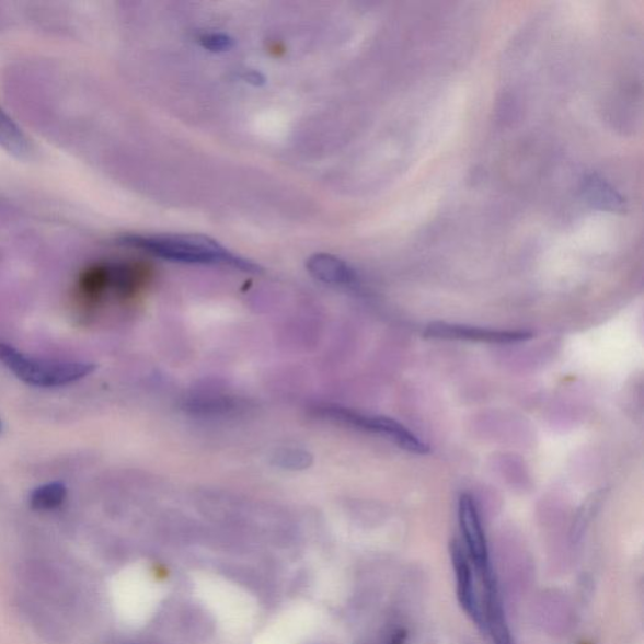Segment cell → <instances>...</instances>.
<instances>
[{
  "label": "cell",
  "instance_id": "3957f363",
  "mask_svg": "<svg viewBox=\"0 0 644 644\" xmlns=\"http://www.w3.org/2000/svg\"><path fill=\"white\" fill-rule=\"evenodd\" d=\"M0 361L25 384L39 388L69 386L96 370L90 363L36 359L3 343H0Z\"/></svg>",
  "mask_w": 644,
  "mask_h": 644
},
{
  "label": "cell",
  "instance_id": "9c48e42d",
  "mask_svg": "<svg viewBox=\"0 0 644 644\" xmlns=\"http://www.w3.org/2000/svg\"><path fill=\"white\" fill-rule=\"evenodd\" d=\"M67 488L61 482L46 483L37 487L30 496V505L35 511H53L62 506Z\"/></svg>",
  "mask_w": 644,
  "mask_h": 644
},
{
  "label": "cell",
  "instance_id": "30bf717a",
  "mask_svg": "<svg viewBox=\"0 0 644 644\" xmlns=\"http://www.w3.org/2000/svg\"><path fill=\"white\" fill-rule=\"evenodd\" d=\"M485 634L493 641V644H515L503 600H498L491 607Z\"/></svg>",
  "mask_w": 644,
  "mask_h": 644
},
{
  "label": "cell",
  "instance_id": "5bb4252c",
  "mask_svg": "<svg viewBox=\"0 0 644 644\" xmlns=\"http://www.w3.org/2000/svg\"><path fill=\"white\" fill-rule=\"evenodd\" d=\"M0 428H2V423H0Z\"/></svg>",
  "mask_w": 644,
  "mask_h": 644
},
{
  "label": "cell",
  "instance_id": "5b68a950",
  "mask_svg": "<svg viewBox=\"0 0 644 644\" xmlns=\"http://www.w3.org/2000/svg\"><path fill=\"white\" fill-rule=\"evenodd\" d=\"M459 522L460 540L472 564L482 571L494 570L479 508L470 494H463L459 499Z\"/></svg>",
  "mask_w": 644,
  "mask_h": 644
},
{
  "label": "cell",
  "instance_id": "8992f818",
  "mask_svg": "<svg viewBox=\"0 0 644 644\" xmlns=\"http://www.w3.org/2000/svg\"><path fill=\"white\" fill-rule=\"evenodd\" d=\"M428 338H444V341H464L490 344H510L528 341L532 336L528 332L518 330H491L476 326L447 324L434 322L426 327Z\"/></svg>",
  "mask_w": 644,
  "mask_h": 644
},
{
  "label": "cell",
  "instance_id": "7a4b0ae2",
  "mask_svg": "<svg viewBox=\"0 0 644 644\" xmlns=\"http://www.w3.org/2000/svg\"><path fill=\"white\" fill-rule=\"evenodd\" d=\"M449 555L455 572L457 599L463 612L485 634L490 609L496 600L502 599L495 570H478L465 553L460 539L452 540Z\"/></svg>",
  "mask_w": 644,
  "mask_h": 644
},
{
  "label": "cell",
  "instance_id": "ba28073f",
  "mask_svg": "<svg viewBox=\"0 0 644 644\" xmlns=\"http://www.w3.org/2000/svg\"><path fill=\"white\" fill-rule=\"evenodd\" d=\"M0 148L19 158L30 156L32 150L27 135L2 107H0Z\"/></svg>",
  "mask_w": 644,
  "mask_h": 644
},
{
  "label": "cell",
  "instance_id": "277c9868",
  "mask_svg": "<svg viewBox=\"0 0 644 644\" xmlns=\"http://www.w3.org/2000/svg\"><path fill=\"white\" fill-rule=\"evenodd\" d=\"M313 411L321 418L338 422L342 425L369 432V434L391 440L392 444L404 449V451L415 455H427L429 452V447L419 437L392 418L361 413L336 404L319 405Z\"/></svg>",
  "mask_w": 644,
  "mask_h": 644
},
{
  "label": "cell",
  "instance_id": "6da1fadb",
  "mask_svg": "<svg viewBox=\"0 0 644 644\" xmlns=\"http://www.w3.org/2000/svg\"><path fill=\"white\" fill-rule=\"evenodd\" d=\"M120 244L160 260L186 265L228 266L244 273H260L253 262L235 256L222 244L202 234H127Z\"/></svg>",
  "mask_w": 644,
  "mask_h": 644
},
{
  "label": "cell",
  "instance_id": "52a82bcc",
  "mask_svg": "<svg viewBox=\"0 0 644 644\" xmlns=\"http://www.w3.org/2000/svg\"><path fill=\"white\" fill-rule=\"evenodd\" d=\"M307 268L319 281L333 286H350L357 283V274L345 261L329 253L313 254L307 261Z\"/></svg>",
  "mask_w": 644,
  "mask_h": 644
},
{
  "label": "cell",
  "instance_id": "7c38bea8",
  "mask_svg": "<svg viewBox=\"0 0 644 644\" xmlns=\"http://www.w3.org/2000/svg\"><path fill=\"white\" fill-rule=\"evenodd\" d=\"M199 42L203 47L211 50V53H225L234 45L233 39L223 35V33H206L199 38Z\"/></svg>",
  "mask_w": 644,
  "mask_h": 644
},
{
  "label": "cell",
  "instance_id": "8fae6325",
  "mask_svg": "<svg viewBox=\"0 0 644 644\" xmlns=\"http://www.w3.org/2000/svg\"><path fill=\"white\" fill-rule=\"evenodd\" d=\"M274 462L283 469L303 470L312 463V457L301 449H281L276 452Z\"/></svg>",
  "mask_w": 644,
  "mask_h": 644
},
{
  "label": "cell",
  "instance_id": "4fadbf2b",
  "mask_svg": "<svg viewBox=\"0 0 644 644\" xmlns=\"http://www.w3.org/2000/svg\"><path fill=\"white\" fill-rule=\"evenodd\" d=\"M580 644H591V643H588V642H583V643H580Z\"/></svg>",
  "mask_w": 644,
  "mask_h": 644
}]
</instances>
